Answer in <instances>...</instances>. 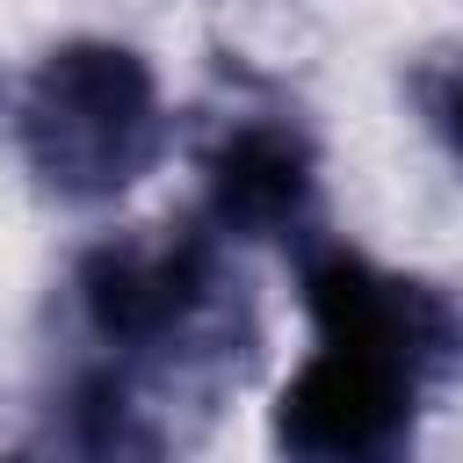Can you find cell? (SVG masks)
I'll return each instance as SVG.
<instances>
[{"label": "cell", "mask_w": 463, "mask_h": 463, "mask_svg": "<svg viewBox=\"0 0 463 463\" xmlns=\"http://www.w3.org/2000/svg\"><path fill=\"white\" fill-rule=\"evenodd\" d=\"M434 383L369 340H318L275 391L268 434L282 463H405Z\"/></svg>", "instance_id": "cell-3"}, {"label": "cell", "mask_w": 463, "mask_h": 463, "mask_svg": "<svg viewBox=\"0 0 463 463\" xmlns=\"http://www.w3.org/2000/svg\"><path fill=\"white\" fill-rule=\"evenodd\" d=\"M72 311L101 369L152 383L217 391L253 362V304L210 224L123 232L80 253Z\"/></svg>", "instance_id": "cell-1"}, {"label": "cell", "mask_w": 463, "mask_h": 463, "mask_svg": "<svg viewBox=\"0 0 463 463\" xmlns=\"http://www.w3.org/2000/svg\"><path fill=\"white\" fill-rule=\"evenodd\" d=\"M203 224L217 239H297L311 246L318 224V145L282 109L224 116L203 152Z\"/></svg>", "instance_id": "cell-5"}, {"label": "cell", "mask_w": 463, "mask_h": 463, "mask_svg": "<svg viewBox=\"0 0 463 463\" xmlns=\"http://www.w3.org/2000/svg\"><path fill=\"white\" fill-rule=\"evenodd\" d=\"M0 463H174V441L130 376L80 362L29 420V434L0 449Z\"/></svg>", "instance_id": "cell-6"}, {"label": "cell", "mask_w": 463, "mask_h": 463, "mask_svg": "<svg viewBox=\"0 0 463 463\" xmlns=\"http://www.w3.org/2000/svg\"><path fill=\"white\" fill-rule=\"evenodd\" d=\"M412 109L434 130V145L463 166V51H434L412 65Z\"/></svg>", "instance_id": "cell-7"}, {"label": "cell", "mask_w": 463, "mask_h": 463, "mask_svg": "<svg viewBox=\"0 0 463 463\" xmlns=\"http://www.w3.org/2000/svg\"><path fill=\"white\" fill-rule=\"evenodd\" d=\"M0 123L51 203L94 210L130 195L166 152L152 58L116 36H65L0 87Z\"/></svg>", "instance_id": "cell-2"}, {"label": "cell", "mask_w": 463, "mask_h": 463, "mask_svg": "<svg viewBox=\"0 0 463 463\" xmlns=\"http://www.w3.org/2000/svg\"><path fill=\"white\" fill-rule=\"evenodd\" d=\"M297 297L318 340H369L412 362L427 383L463 376V297L449 282L383 268L340 239H311L297 253Z\"/></svg>", "instance_id": "cell-4"}]
</instances>
